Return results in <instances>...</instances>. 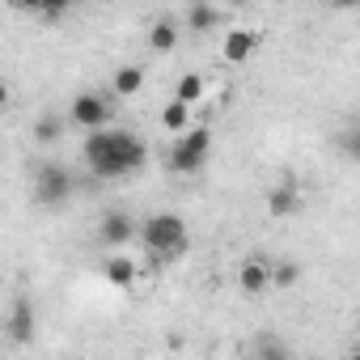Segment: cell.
Returning a JSON list of instances; mask_svg holds the SVG:
<instances>
[{
    "mask_svg": "<svg viewBox=\"0 0 360 360\" xmlns=\"http://www.w3.org/2000/svg\"><path fill=\"white\" fill-rule=\"evenodd\" d=\"M85 165L98 174V178H127L144 165L148 157V144L131 131H119V127H98V131H85V148H81Z\"/></svg>",
    "mask_w": 360,
    "mask_h": 360,
    "instance_id": "cell-1",
    "label": "cell"
},
{
    "mask_svg": "<svg viewBox=\"0 0 360 360\" xmlns=\"http://www.w3.org/2000/svg\"><path fill=\"white\" fill-rule=\"evenodd\" d=\"M140 242L157 259H178L187 250V221L174 212H157V217L140 221Z\"/></svg>",
    "mask_w": 360,
    "mask_h": 360,
    "instance_id": "cell-2",
    "label": "cell"
},
{
    "mask_svg": "<svg viewBox=\"0 0 360 360\" xmlns=\"http://www.w3.org/2000/svg\"><path fill=\"white\" fill-rule=\"evenodd\" d=\"M208 153H212V127H208V123H200V127L178 131V140H174V148H169L165 165H169V174L191 178V174H200V169H204Z\"/></svg>",
    "mask_w": 360,
    "mask_h": 360,
    "instance_id": "cell-3",
    "label": "cell"
},
{
    "mask_svg": "<svg viewBox=\"0 0 360 360\" xmlns=\"http://www.w3.org/2000/svg\"><path fill=\"white\" fill-rule=\"evenodd\" d=\"M72 191H77V178H72L68 165H60V161H43V165L34 169V204H43V208H60V204L72 200Z\"/></svg>",
    "mask_w": 360,
    "mask_h": 360,
    "instance_id": "cell-4",
    "label": "cell"
},
{
    "mask_svg": "<svg viewBox=\"0 0 360 360\" xmlns=\"http://www.w3.org/2000/svg\"><path fill=\"white\" fill-rule=\"evenodd\" d=\"M68 123L81 127V131H98L110 123V102L102 94H77L72 106H68Z\"/></svg>",
    "mask_w": 360,
    "mask_h": 360,
    "instance_id": "cell-5",
    "label": "cell"
},
{
    "mask_svg": "<svg viewBox=\"0 0 360 360\" xmlns=\"http://www.w3.org/2000/svg\"><path fill=\"white\" fill-rule=\"evenodd\" d=\"M238 288H242L246 297H263V292L271 288V259L250 255V259L238 267Z\"/></svg>",
    "mask_w": 360,
    "mask_h": 360,
    "instance_id": "cell-6",
    "label": "cell"
},
{
    "mask_svg": "<svg viewBox=\"0 0 360 360\" xmlns=\"http://www.w3.org/2000/svg\"><path fill=\"white\" fill-rule=\"evenodd\" d=\"M98 233H102V242H106V246H123V242H131V238H136V221H131L127 212L110 208V212H102Z\"/></svg>",
    "mask_w": 360,
    "mask_h": 360,
    "instance_id": "cell-7",
    "label": "cell"
},
{
    "mask_svg": "<svg viewBox=\"0 0 360 360\" xmlns=\"http://www.w3.org/2000/svg\"><path fill=\"white\" fill-rule=\"evenodd\" d=\"M5 326H9V339H13V343H26V339H34V305H30L26 297H18V301L9 305V318H5Z\"/></svg>",
    "mask_w": 360,
    "mask_h": 360,
    "instance_id": "cell-8",
    "label": "cell"
},
{
    "mask_svg": "<svg viewBox=\"0 0 360 360\" xmlns=\"http://www.w3.org/2000/svg\"><path fill=\"white\" fill-rule=\"evenodd\" d=\"M255 47H259V34H255V30H229L221 56H225L229 64H246V60L255 56Z\"/></svg>",
    "mask_w": 360,
    "mask_h": 360,
    "instance_id": "cell-9",
    "label": "cell"
},
{
    "mask_svg": "<svg viewBox=\"0 0 360 360\" xmlns=\"http://www.w3.org/2000/svg\"><path fill=\"white\" fill-rule=\"evenodd\" d=\"M267 212H271V217H297V212H301V191H297L292 183L271 187V191H267Z\"/></svg>",
    "mask_w": 360,
    "mask_h": 360,
    "instance_id": "cell-10",
    "label": "cell"
},
{
    "mask_svg": "<svg viewBox=\"0 0 360 360\" xmlns=\"http://www.w3.org/2000/svg\"><path fill=\"white\" fill-rule=\"evenodd\" d=\"M102 276H106V284H110V288H131V284H136V259L115 255V259H106Z\"/></svg>",
    "mask_w": 360,
    "mask_h": 360,
    "instance_id": "cell-11",
    "label": "cell"
},
{
    "mask_svg": "<svg viewBox=\"0 0 360 360\" xmlns=\"http://www.w3.org/2000/svg\"><path fill=\"white\" fill-rule=\"evenodd\" d=\"M148 47L153 51H174L178 47V22L174 18H157L148 26Z\"/></svg>",
    "mask_w": 360,
    "mask_h": 360,
    "instance_id": "cell-12",
    "label": "cell"
},
{
    "mask_svg": "<svg viewBox=\"0 0 360 360\" xmlns=\"http://www.w3.org/2000/svg\"><path fill=\"white\" fill-rule=\"evenodd\" d=\"M161 123H165V131H187V127H191V102L169 98L165 110H161Z\"/></svg>",
    "mask_w": 360,
    "mask_h": 360,
    "instance_id": "cell-13",
    "label": "cell"
},
{
    "mask_svg": "<svg viewBox=\"0 0 360 360\" xmlns=\"http://www.w3.org/2000/svg\"><path fill=\"white\" fill-rule=\"evenodd\" d=\"M217 22H221V13L212 5H204V0H195V5L187 9V30L191 34H208V30H217Z\"/></svg>",
    "mask_w": 360,
    "mask_h": 360,
    "instance_id": "cell-14",
    "label": "cell"
},
{
    "mask_svg": "<svg viewBox=\"0 0 360 360\" xmlns=\"http://www.w3.org/2000/svg\"><path fill=\"white\" fill-rule=\"evenodd\" d=\"M110 89H115L119 98H131V94H140V89H144V68H136V64H123V68L115 72Z\"/></svg>",
    "mask_w": 360,
    "mask_h": 360,
    "instance_id": "cell-15",
    "label": "cell"
},
{
    "mask_svg": "<svg viewBox=\"0 0 360 360\" xmlns=\"http://www.w3.org/2000/svg\"><path fill=\"white\" fill-rule=\"evenodd\" d=\"M297 280H301V263H292V259H271V288H297Z\"/></svg>",
    "mask_w": 360,
    "mask_h": 360,
    "instance_id": "cell-16",
    "label": "cell"
},
{
    "mask_svg": "<svg viewBox=\"0 0 360 360\" xmlns=\"http://www.w3.org/2000/svg\"><path fill=\"white\" fill-rule=\"evenodd\" d=\"M335 144H339V153H343L347 161H356V165H360V123H347V127H339Z\"/></svg>",
    "mask_w": 360,
    "mask_h": 360,
    "instance_id": "cell-17",
    "label": "cell"
},
{
    "mask_svg": "<svg viewBox=\"0 0 360 360\" xmlns=\"http://www.w3.org/2000/svg\"><path fill=\"white\" fill-rule=\"evenodd\" d=\"M174 98H183V102H191V106H195V102L204 98V77H200V72H187L183 81L174 85Z\"/></svg>",
    "mask_w": 360,
    "mask_h": 360,
    "instance_id": "cell-18",
    "label": "cell"
},
{
    "mask_svg": "<svg viewBox=\"0 0 360 360\" xmlns=\"http://www.w3.org/2000/svg\"><path fill=\"white\" fill-rule=\"evenodd\" d=\"M60 131H64V123H60L56 115H43V119L34 123V140H39V144H51V140H60Z\"/></svg>",
    "mask_w": 360,
    "mask_h": 360,
    "instance_id": "cell-19",
    "label": "cell"
},
{
    "mask_svg": "<svg viewBox=\"0 0 360 360\" xmlns=\"http://www.w3.org/2000/svg\"><path fill=\"white\" fill-rule=\"evenodd\" d=\"M72 9V0H43V18H64Z\"/></svg>",
    "mask_w": 360,
    "mask_h": 360,
    "instance_id": "cell-20",
    "label": "cell"
},
{
    "mask_svg": "<svg viewBox=\"0 0 360 360\" xmlns=\"http://www.w3.org/2000/svg\"><path fill=\"white\" fill-rule=\"evenodd\" d=\"M13 9H22V13H43V0H9Z\"/></svg>",
    "mask_w": 360,
    "mask_h": 360,
    "instance_id": "cell-21",
    "label": "cell"
},
{
    "mask_svg": "<svg viewBox=\"0 0 360 360\" xmlns=\"http://www.w3.org/2000/svg\"><path fill=\"white\" fill-rule=\"evenodd\" d=\"M339 9H360V0H335Z\"/></svg>",
    "mask_w": 360,
    "mask_h": 360,
    "instance_id": "cell-22",
    "label": "cell"
},
{
    "mask_svg": "<svg viewBox=\"0 0 360 360\" xmlns=\"http://www.w3.org/2000/svg\"><path fill=\"white\" fill-rule=\"evenodd\" d=\"M233 5H246V0H233Z\"/></svg>",
    "mask_w": 360,
    "mask_h": 360,
    "instance_id": "cell-23",
    "label": "cell"
},
{
    "mask_svg": "<svg viewBox=\"0 0 360 360\" xmlns=\"http://www.w3.org/2000/svg\"><path fill=\"white\" fill-rule=\"evenodd\" d=\"M356 356H360V343H356Z\"/></svg>",
    "mask_w": 360,
    "mask_h": 360,
    "instance_id": "cell-24",
    "label": "cell"
}]
</instances>
